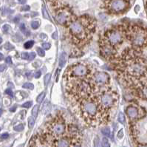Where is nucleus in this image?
I'll use <instances>...</instances> for the list:
<instances>
[{
    "mask_svg": "<svg viewBox=\"0 0 147 147\" xmlns=\"http://www.w3.org/2000/svg\"><path fill=\"white\" fill-rule=\"evenodd\" d=\"M9 28L10 25H8V24H5V25L2 27V30H3V32L4 33H8V30H9Z\"/></svg>",
    "mask_w": 147,
    "mask_h": 147,
    "instance_id": "f704fd0d",
    "label": "nucleus"
},
{
    "mask_svg": "<svg viewBox=\"0 0 147 147\" xmlns=\"http://www.w3.org/2000/svg\"><path fill=\"white\" fill-rule=\"evenodd\" d=\"M53 39H57V38H58V36H57V33H54L53 34Z\"/></svg>",
    "mask_w": 147,
    "mask_h": 147,
    "instance_id": "3c124183",
    "label": "nucleus"
},
{
    "mask_svg": "<svg viewBox=\"0 0 147 147\" xmlns=\"http://www.w3.org/2000/svg\"><path fill=\"white\" fill-rule=\"evenodd\" d=\"M30 9V8L29 5H24V6H23V7L21 8V10H22V11H28V10H29Z\"/></svg>",
    "mask_w": 147,
    "mask_h": 147,
    "instance_id": "a19ab883",
    "label": "nucleus"
},
{
    "mask_svg": "<svg viewBox=\"0 0 147 147\" xmlns=\"http://www.w3.org/2000/svg\"><path fill=\"white\" fill-rule=\"evenodd\" d=\"M44 97H45V93L44 92H42L41 94H39L36 98V101L39 103V104H40L42 102V101L44 100Z\"/></svg>",
    "mask_w": 147,
    "mask_h": 147,
    "instance_id": "f3484780",
    "label": "nucleus"
},
{
    "mask_svg": "<svg viewBox=\"0 0 147 147\" xmlns=\"http://www.w3.org/2000/svg\"><path fill=\"white\" fill-rule=\"evenodd\" d=\"M16 106H14L10 109V112H14L16 111Z\"/></svg>",
    "mask_w": 147,
    "mask_h": 147,
    "instance_id": "8fccbe9b",
    "label": "nucleus"
},
{
    "mask_svg": "<svg viewBox=\"0 0 147 147\" xmlns=\"http://www.w3.org/2000/svg\"><path fill=\"white\" fill-rule=\"evenodd\" d=\"M22 87L24 88V89H28V90H33L34 89V85L31 84V83H25L24 84Z\"/></svg>",
    "mask_w": 147,
    "mask_h": 147,
    "instance_id": "5701e85b",
    "label": "nucleus"
},
{
    "mask_svg": "<svg viewBox=\"0 0 147 147\" xmlns=\"http://www.w3.org/2000/svg\"><path fill=\"white\" fill-rule=\"evenodd\" d=\"M95 97L101 110L110 115L111 112L117 106L120 96L116 90L109 87L98 91Z\"/></svg>",
    "mask_w": 147,
    "mask_h": 147,
    "instance_id": "0eeeda50",
    "label": "nucleus"
},
{
    "mask_svg": "<svg viewBox=\"0 0 147 147\" xmlns=\"http://www.w3.org/2000/svg\"><path fill=\"white\" fill-rule=\"evenodd\" d=\"M71 147H82V146L80 145V143H75L73 144Z\"/></svg>",
    "mask_w": 147,
    "mask_h": 147,
    "instance_id": "de8ad7c7",
    "label": "nucleus"
},
{
    "mask_svg": "<svg viewBox=\"0 0 147 147\" xmlns=\"http://www.w3.org/2000/svg\"><path fill=\"white\" fill-rule=\"evenodd\" d=\"M96 31V20L89 15L75 18L67 28V35L72 44L82 49L90 43Z\"/></svg>",
    "mask_w": 147,
    "mask_h": 147,
    "instance_id": "7ed1b4c3",
    "label": "nucleus"
},
{
    "mask_svg": "<svg viewBox=\"0 0 147 147\" xmlns=\"http://www.w3.org/2000/svg\"><path fill=\"white\" fill-rule=\"evenodd\" d=\"M126 113L129 120L134 121L143 118L145 113V110L137 105L130 104L126 108Z\"/></svg>",
    "mask_w": 147,
    "mask_h": 147,
    "instance_id": "ddd939ff",
    "label": "nucleus"
},
{
    "mask_svg": "<svg viewBox=\"0 0 147 147\" xmlns=\"http://www.w3.org/2000/svg\"><path fill=\"white\" fill-rule=\"evenodd\" d=\"M90 82L91 83L92 87L98 92L110 87L111 78L110 75L107 73L101 71H94L90 80Z\"/></svg>",
    "mask_w": 147,
    "mask_h": 147,
    "instance_id": "9d476101",
    "label": "nucleus"
},
{
    "mask_svg": "<svg viewBox=\"0 0 147 147\" xmlns=\"http://www.w3.org/2000/svg\"><path fill=\"white\" fill-rule=\"evenodd\" d=\"M95 95L96 93L81 98L71 105L75 114L90 126L106 125L110 120V115L101 109Z\"/></svg>",
    "mask_w": 147,
    "mask_h": 147,
    "instance_id": "f03ea898",
    "label": "nucleus"
},
{
    "mask_svg": "<svg viewBox=\"0 0 147 147\" xmlns=\"http://www.w3.org/2000/svg\"><path fill=\"white\" fill-rule=\"evenodd\" d=\"M5 48L7 50H14V47L11 44H10L9 42H8L5 44Z\"/></svg>",
    "mask_w": 147,
    "mask_h": 147,
    "instance_id": "c85d7f7f",
    "label": "nucleus"
},
{
    "mask_svg": "<svg viewBox=\"0 0 147 147\" xmlns=\"http://www.w3.org/2000/svg\"><path fill=\"white\" fill-rule=\"evenodd\" d=\"M48 2L50 3V5H54V6H57L59 5V2L61 0H47Z\"/></svg>",
    "mask_w": 147,
    "mask_h": 147,
    "instance_id": "2f4dec72",
    "label": "nucleus"
},
{
    "mask_svg": "<svg viewBox=\"0 0 147 147\" xmlns=\"http://www.w3.org/2000/svg\"><path fill=\"white\" fill-rule=\"evenodd\" d=\"M8 137H9V134L4 133V134H2V135L0 136V138H1V140H5V139L8 138Z\"/></svg>",
    "mask_w": 147,
    "mask_h": 147,
    "instance_id": "4c0bfd02",
    "label": "nucleus"
},
{
    "mask_svg": "<svg viewBox=\"0 0 147 147\" xmlns=\"http://www.w3.org/2000/svg\"><path fill=\"white\" fill-rule=\"evenodd\" d=\"M2 42V37H0V44Z\"/></svg>",
    "mask_w": 147,
    "mask_h": 147,
    "instance_id": "4d7b16f0",
    "label": "nucleus"
},
{
    "mask_svg": "<svg viewBox=\"0 0 147 147\" xmlns=\"http://www.w3.org/2000/svg\"><path fill=\"white\" fill-rule=\"evenodd\" d=\"M35 124V120H34V118L33 117H30L29 118V120H28V126L30 129H32L33 127Z\"/></svg>",
    "mask_w": 147,
    "mask_h": 147,
    "instance_id": "412c9836",
    "label": "nucleus"
},
{
    "mask_svg": "<svg viewBox=\"0 0 147 147\" xmlns=\"http://www.w3.org/2000/svg\"><path fill=\"white\" fill-rule=\"evenodd\" d=\"M129 6V0H104V8L111 14H123Z\"/></svg>",
    "mask_w": 147,
    "mask_h": 147,
    "instance_id": "9b49d317",
    "label": "nucleus"
},
{
    "mask_svg": "<svg viewBox=\"0 0 147 147\" xmlns=\"http://www.w3.org/2000/svg\"><path fill=\"white\" fill-rule=\"evenodd\" d=\"M50 80V73H47L45 75L44 78V86L47 87L48 85V83Z\"/></svg>",
    "mask_w": 147,
    "mask_h": 147,
    "instance_id": "b1692460",
    "label": "nucleus"
},
{
    "mask_svg": "<svg viewBox=\"0 0 147 147\" xmlns=\"http://www.w3.org/2000/svg\"><path fill=\"white\" fill-rule=\"evenodd\" d=\"M0 131H1V129H0Z\"/></svg>",
    "mask_w": 147,
    "mask_h": 147,
    "instance_id": "13d9d810",
    "label": "nucleus"
},
{
    "mask_svg": "<svg viewBox=\"0 0 147 147\" xmlns=\"http://www.w3.org/2000/svg\"><path fill=\"white\" fill-rule=\"evenodd\" d=\"M32 101H28V102H25L24 104H23L22 105V106L23 108H30V106H32Z\"/></svg>",
    "mask_w": 147,
    "mask_h": 147,
    "instance_id": "c756f323",
    "label": "nucleus"
},
{
    "mask_svg": "<svg viewBox=\"0 0 147 147\" xmlns=\"http://www.w3.org/2000/svg\"><path fill=\"white\" fill-rule=\"evenodd\" d=\"M41 71H39V70H38V71L36 72V73L34 75V77L36 78H39L41 77Z\"/></svg>",
    "mask_w": 147,
    "mask_h": 147,
    "instance_id": "ea45409f",
    "label": "nucleus"
},
{
    "mask_svg": "<svg viewBox=\"0 0 147 147\" xmlns=\"http://www.w3.org/2000/svg\"><path fill=\"white\" fill-rule=\"evenodd\" d=\"M2 109H0V116L2 115Z\"/></svg>",
    "mask_w": 147,
    "mask_h": 147,
    "instance_id": "5fc2aeb1",
    "label": "nucleus"
},
{
    "mask_svg": "<svg viewBox=\"0 0 147 147\" xmlns=\"http://www.w3.org/2000/svg\"><path fill=\"white\" fill-rule=\"evenodd\" d=\"M5 62L7 63V64H11L12 63V59H11V57H7L6 59H5Z\"/></svg>",
    "mask_w": 147,
    "mask_h": 147,
    "instance_id": "79ce46f5",
    "label": "nucleus"
},
{
    "mask_svg": "<svg viewBox=\"0 0 147 147\" xmlns=\"http://www.w3.org/2000/svg\"><path fill=\"white\" fill-rule=\"evenodd\" d=\"M102 146H103V147H110L109 140L107 139V138H103V139H102Z\"/></svg>",
    "mask_w": 147,
    "mask_h": 147,
    "instance_id": "393cba45",
    "label": "nucleus"
},
{
    "mask_svg": "<svg viewBox=\"0 0 147 147\" xmlns=\"http://www.w3.org/2000/svg\"><path fill=\"white\" fill-rule=\"evenodd\" d=\"M118 122L120 123L121 124H124L125 122V115L122 113V112H120L118 117Z\"/></svg>",
    "mask_w": 147,
    "mask_h": 147,
    "instance_id": "6ab92c4d",
    "label": "nucleus"
},
{
    "mask_svg": "<svg viewBox=\"0 0 147 147\" xmlns=\"http://www.w3.org/2000/svg\"><path fill=\"white\" fill-rule=\"evenodd\" d=\"M38 110H39V106L38 105H36V106H33L32 110V116L36 118L37 117V115H38Z\"/></svg>",
    "mask_w": 147,
    "mask_h": 147,
    "instance_id": "aec40b11",
    "label": "nucleus"
},
{
    "mask_svg": "<svg viewBox=\"0 0 147 147\" xmlns=\"http://www.w3.org/2000/svg\"><path fill=\"white\" fill-rule=\"evenodd\" d=\"M94 147H103L102 143H101L98 137H95L94 139Z\"/></svg>",
    "mask_w": 147,
    "mask_h": 147,
    "instance_id": "a211bd4d",
    "label": "nucleus"
},
{
    "mask_svg": "<svg viewBox=\"0 0 147 147\" xmlns=\"http://www.w3.org/2000/svg\"><path fill=\"white\" fill-rule=\"evenodd\" d=\"M67 131L66 120L61 112H59L45 125L44 130L41 135L40 140L42 143L51 141L62 137Z\"/></svg>",
    "mask_w": 147,
    "mask_h": 147,
    "instance_id": "20e7f679",
    "label": "nucleus"
},
{
    "mask_svg": "<svg viewBox=\"0 0 147 147\" xmlns=\"http://www.w3.org/2000/svg\"><path fill=\"white\" fill-rule=\"evenodd\" d=\"M138 147H147V145H146V144H139Z\"/></svg>",
    "mask_w": 147,
    "mask_h": 147,
    "instance_id": "603ef678",
    "label": "nucleus"
},
{
    "mask_svg": "<svg viewBox=\"0 0 147 147\" xmlns=\"http://www.w3.org/2000/svg\"><path fill=\"white\" fill-rule=\"evenodd\" d=\"M125 38L126 26L125 24H118L107 29L100 37V39L118 50L120 45L124 43Z\"/></svg>",
    "mask_w": 147,
    "mask_h": 147,
    "instance_id": "6e6552de",
    "label": "nucleus"
},
{
    "mask_svg": "<svg viewBox=\"0 0 147 147\" xmlns=\"http://www.w3.org/2000/svg\"><path fill=\"white\" fill-rule=\"evenodd\" d=\"M6 68H7V67H6L5 65H0V72H3V71H5V69H6Z\"/></svg>",
    "mask_w": 147,
    "mask_h": 147,
    "instance_id": "37998d69",
    "label": "nucleus"
},
{
    "mask_svg": "<svg viewBox=\"0 0 147 147\" xmlns=\"http://www.w3.org/2000/svg\"><path fill=\"white\" fill-rule=\"evenodd\" d=\"M146 14H147V2L146 3Z\"/></svg>",
    "mask_w": 147,
    "mask_h": 147,
    "instance_id": "6e6d98bb",
    "label": "nucleus"
},
{
    "mask_svg": "<svg viewBox=\"0 0 147 147\" xmlns=\"http://www.w3.org/2000/svg\"><path fill=\"white\" fill-rule=\"evenodd\" d=\"M5 93L6 94H8V95H9L10 96L13 97L14 96V93H13V91L10 90V89H7L6 90H5Z\"/></svg>",
    "mask_w": 147,
    "mask_h": 147,
    "instance_id": "58836bf2",
    "label": "nucleus"
},
{
    "mask_svg": "<svg viewBox=\"0 0 147 147\" xmlns=\"http://www.w3.org/2000/svg\"><path fill=\"white\" fill-rule=\"evenodd\" d=\"M47 101H46L44 104V106H43V107H42V112H44V113H45L48 110V106H47Z\"/></svg>",
    "mask_w": 147,
    "mask_h": 147,
    "instance_id": "72a5a7b5",
    "label": "nucleus"
},
{
    "mask_svg": "<svg viewBox=\"0 0 147 147\" xmlns=\"http://www.w3.org/2000/svg\"><path fill=\"white\" fill-rule=\"evenodd\" d=\"M20 30H21L22 31H24V30H25V25H24V24H22L20 25Z\"/></svg>",
    "mask_w": 147,
    "mask_h": 147,
    "instance_id": "49530a36",
    "label": "nucleus"
},
{
    "mask_svg": "<svg viewBox=\"0 0 147 147\" xmlns=\"http://www.w3.org/2000/svg\"><path fill=\"white\" fill-rule=\"evenodd\" d=\"M40 38L42 39L43 40H45L47 38V35L45 34V33H42L40 34Z\"/></svg>",
    "mask_w": 147,
    "mask_h": 147,
    "instance_id": "c03bdc74",
    "label": "nucleus"
},
{
    "mask_svg": "<svg viewBox=\"0 0 147 147\" xmlns=\"http://www.w3.org/2000/svg\"><path fill=\"white\" fill-rule=\"evenodd\" d=\"M99 48H100V53L101 56L107 61L115 60L118 56V50L106 44V42L102 41L100 39H99Z\"/></svg>",
    "mask_w": 147,
    "mask_h": 147,
    "instance_id": "f8f14e48",
    "label": "nucleus"
},
{
    "mask_svg": "<svg viewBox=\"0 0 147 147\" xmlns=\"http://www.w3.org/2000/svg\"><path fill=\"white\" fill-rule=\"evenodd\" d=\"M33 45H34V41L33 40H30V41H28L24 43V47L25 49H30V48H32Z\"/></svg>",
    "mask_w": 147,
    "mask_h": 147,
    "instance_id": "dca6fc26",
    "label": "nucleus"
},
{
    "mask_svg": "<svg viewBox=\"0 0 147 147\" xmlns=\"http://www.w3.org/2000/svg\"><path fill=\"white\" fill-rule=\"evenodd\" d=\"M18 2L19 3V4L24 5V4H25V2H26V0H18Z\"/></svg>",
    "mask_w": 147,
    "mask_h": 147,
    "instance_id": "09e8293b",
    "label": "nucleus"
},
{
    "mask_svg": "<svg viewBox=\"0 0 147 147\" xmlns=\"http://www.w3.org/2000/svg\"><path fill=\"white\" fill-rule=\"evenodd\" d=\"M50 43H47V42H44V43H43L42 44V47H43V49L44 50H49L50 48Z\"/></svg>",
    "mask_w": 147,
    "mask_h": 147,
    "instance_id": "7c9ffc66",
    "label": "nucleus"
},
{
    "mask_svg": "<svg viewBox=\"0 0 147 147\" xmlns=\"http://www.w3.org/2000/svg\"><path fill=\"white\" fill-rule=\"evenodd\" d=\"M26 76L28 77L29 80H30V79H32L33 78V73H28L26 74Z\"/></svg>",
    "mask_w": 147,
    "mask_h": 147,
    "instance_id": "a18cd8bd",
    "label": "nucleus"
},
{
    "mask_svg": "<svg viewBox=\"0 0 147 147\" xmlns=\"http://www.w3.org/2000/svg\"><path fill=\"white\" fill-rule=\"evenodd\" d=\"M126 26V38L132 47L138 50L147 48V28L136 23H129Z\"/></svg>",
    "mask_w": 147,
    "mask_h": 147,
    "instance_id": "423d86ee",
    "label": "nucleus"
},
{
    "mask_svg": "<svg viewBox=\"0 0 147 147\" xmlns=\"http://www.w3.org/2000/svg\"><path fill=\"white\" fill-rule=\"evenodd\" d=\"M133 47H126L115 59L120 81L131 90L147 84V55Z\"/></svg>",
    "mask_w": 147,
    "mask_h": 147,
    "instance_id": "f257e3e1",
    "label": "nucleus"
},
{
    "mask_svg": "<svg viewBox=\"0 0 147 147\" xmlns=\"http://www.w3.org/2000/svg\"><path fill=\"white\" fill-rule=\"evenodd\" d=\"M39 25H40V23L39 21H33L31 22V27L33 30H36L38 28H39Z\"/></svg>",
    "mask_w": 147,
    "mask_h": 147,
    "instance_id": "a878e982",
    "label": "nucleus"
},
{
    "mask_svg": "<svg viewBox=\"0 0 147 147\" xmlns=\"http://www.w3.org/2000/svg\"><path fill=\"white\" fill-rule=\"evenodd\" d=\"M22 58L23 59L29 60V54H28V53H22Z\"/></svg>",
    "mask_w": 147,
    "mask_h": 147,
    "instance_id": "c9c22d12",
    "label": "nucleus"
},
{
    "mask_svg": "<svg viewBox=\"0 0 147 147\" xmlns=\"http://www.w3.org/2000/svg\"><path fill=\"white\" fill-rule=\"evenodd\" d=\"M42 15H43V16H44L45 18L50 20V18L49 15L47 14V10L44 6H43V8H42Z\"/></svg>",
    "mask_w": 147,
    "mask_h": 147,
    "instance_id": "bb28decb",
    "label": "nucleus"
},
{
    "mask_svg": "<svg viewBox=\"0 0 147 147\" xmlns=\"http://www.w3.org/2000/svg\"><path fill=\"white\" fill-rule=\"evenodd\" d=\"M117 137H118V139H122L123 138V137H124V130H123V129L119 130V132H118V135H117Z\"/></svg>",
    "mask_w": 147,
    "mask_h": 147,
    "instance_id": "473e14b6",
    "label": "nucleus"
},
{
    "mask_svg": "<svg viewBox=\"0 0 147 147\" xmlns=\"http://www.w3.org/2000/svg\"><path fill=\"white\" fill-rule=\"evenodd\" d=\"M14 130L16 131V132H21L24 129V125L23 124H18L17 126H14Z\"/></svg>",
    "mask_w": 147,
    "mask_h": 147,
    "instance_id": "cd10ccee",
    "label": "nucleus"
},
{
    "mask_svg": "<svg viewBox=\"0 0 147 147\" xmlns=\"http://www.w3.org/2000/svg\"><path fill=\"white\" fill-rule=\"evenodd\" d=\"M101 132L103 135L107 137H110V129L109 127H104L101 129Z\"/></svg>",
    "mask_w": 147,
    "mask_h": 147,
    "instance_id": "2eb2a0df",
    "label": "nucleus"
},
{
    "mask_svg": "<svg viewBox=\"0 0 147 147\" xmlns=\"http://www.w3.org/2000/svg\"><path fill=\"white\" fill-rule=\"evenodd\" d=\"M67 62V55L65 53H61L59 56V64L61 67H64L65 64Z\"/></svg>",
    "mask_w": 147,
    "mask_h": 147,
    "instance_id": "4468645a",
    "label": "nucleus"
},
{
    "mask_svg": "<svg viewBox=\"0 0 147 147\" xmlns=\"http://www.w3.org/2000/svg\"><path fill=\"white\" fill-rule=\"evenodd\" d=\"M77 16L74 14L73 10L67 5H61L55 10V18L57 23L67 28Z\"/></svg>",
    "mask_w": 147,
    "mask_h": 147,
    "instance_id": "1a4fd4ad",
    "label": "nucleus"
},
{
    "mask_svg": "<svg viewBox=\"0 0 147 147\" xmlns=\"http://www.w3.org/2000/svg\"><path fill=\"white\" fill-rule=\"evenodd\" d=\"M36 52L38 55L41 57H44L45 55V52L44 50V49H42L41 47H36Z\"/></svg>",
    "mask_w": 147,
    "mask_h": 147,
    "instance_id": "4be33fe9",
    "label": "nucleus"
},
{
    "mask_svg": "<svg viewBox=\"0 0 147 147\" xmlns=\"http://www.w3.org/2000/svg\"><path fill=\"white\" fill-rule=\"evenodd\" d=\"M92 65L89 63L77 62L67 68L63 78L66 84L78 81H90L94 73Z\"/></svg>",
    "mask_w": 147,
    "mask_h": 147,
    "instance_id": "39448f33",
    "label": "nucleus"
},
{
    "mask_svg": "<svg viewBox=\"0 0 147 147\" xmlns=\"http://www.w3.org/2000/svg\"><path fill=\"white\" fill-rule=\"evenodd\" d=\"M35 58H36V53H35L32 52V53H30L29 54V60L32 61V60L34 59Z\"/></svg>",
    "mask_w": 147,
    "mask_h": 147,
    "instance_id": "e433bc0d",
    "label": "nucleus"
},
{
    "mask_svg": "<svg viewBox=\"0 0 147 147\" xmlns=\"http://www.w3.org/2000/svg\"><path fill=\"white\" fill-rule=\"evenodd\" d=\"M4 59V55L3 54H2L1 53H0V61H2V60Z\"/></svg>",
    "mask_w": 147,
    "mask_h": 147,
    "instance_id": "864d4df0",
    "label": "nucleus"
}]
</instances>
